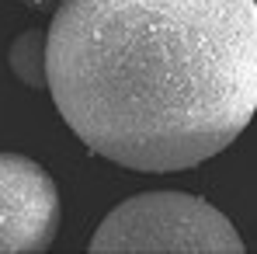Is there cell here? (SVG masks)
Instances as JSON below:
<instances>
[{
  "label": "cell",
  "mask_w": 257,
  "mask_h": 254,
  "mask_svg": "<svg viewBox=\"0 0 257 254\" xmlns=\"http://www.w3.org/2000/svg\"><path fill=\"white\" fill-rule=\"evenodd\" d=\"M45 35L63 122L118 167L188 171L257 112L254 0H63Z\"/></svg>",
  "instance_id": "cell-1"
},
{
  "label": "cell",
  "mask_w": 257,
  "mask_h": 254,
  "mask_svg": "<svg viewBox=\"0 0 257 254\" xmlns=\"http://www.w3.org/2000/svg\"><path fill=\"white\" fill-rule=\"evenodd\" d=\"M94 254H243L236 226L212 202L184 192H139L90 237Z\"/></svg>",
  "instance_id": "cell-2"
},
{
  "label": "cell",
  "mask_w": 257,
  "mask_h": 254,
  "mask_svg": "<svg viewBox=\"0 0 257 254\" xmlns=\"http://www.w3.org/2000/svg\"><path fill=\"white\" fill-rule=\"evenodd\" d=\"M59 192L42 164L0 153V254H42L59 233Z\"/></svg>",
  "instance_id": "cell-3"
},
{
  "label": "cell",
  "mask_w": 257,
  "mask_h": 254,
  "mask_svg": "<svg viewBox=\"0 0 257 254\" xmlns=\"http://www.w3.org/2000/svg\"><path fill=\"white\" fill-rule=\"evenodd\" d=\"M11 73L32 91H49V35L42 28L21 32L7 52Z\"/></svg>",
  "instance_id": "cell-4"
},
{
  "label": "cell",
  "mask_w": 257,
  "mask_h": 254,
  "mask_svg": "<svg viewBox=\"0 0 257 254\" xmlns=\"http://www.w3.org/2000/svg\"><path fill=\"white\" fill-rule=\"evenodd\" d=\"M254 7H257V0H254Z\"/></svg>",
  "instance_id": "cell-5"
}]
</instances>
